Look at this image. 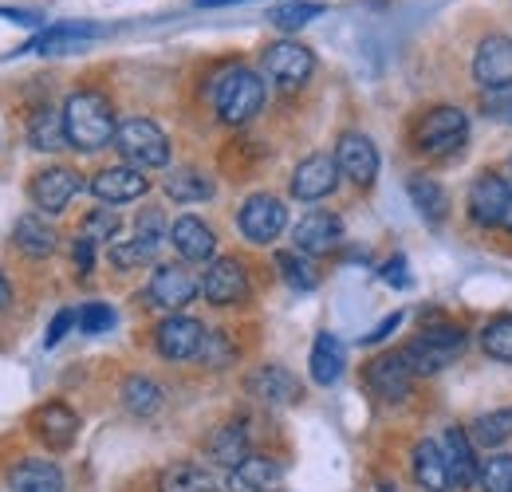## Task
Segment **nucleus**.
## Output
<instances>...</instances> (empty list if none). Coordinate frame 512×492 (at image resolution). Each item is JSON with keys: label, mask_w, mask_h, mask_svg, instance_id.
<instances>
[{"label": "nucleus", "mask_w": 512, "mask_h": 492, "mask_svg": "<svg viewBox=\"0 0 512 492\" xmlns=\"http://www.w3.org/2000/svg\"><path fill=\"white\" fill-rule=\"evenodd\" d=\"M414 481L426 492H449L453 489V473L438 441H418L414 445Z\"/></svg>", "instance_id": "nucleus-23"}, {"label": "nucleus", "mask_w": 512, "mask_h": 492, "mask_svg": "<svg viewBox=\"0 0 512 492\" xmlns=\"http://www.w3.org/2000/svg\"><path fill=\"white\" fill-rule=\"evenodd\" d=\"M343 359H347V355H343V343L323 331L320 339H316V347H312V363H308V367H312V378H316L320 386H331V382L343 374Z\"/></svg>", "instance_id": "nucleus-29"}, {"label": "nucleus", "mask_w": 512, "mask_h": 492, "mask_svg": "<svg viewBox=\"0 0 512 492\" xmlns=\"http://www.w3.org/2000/svg\"><path fill=\"white\" fill-rule=\"evenodd\" d=\"M16 248L28 252V256H48L56 248V229L44 225V217H20L16 221Z\"/></svg>", "instance_id": "nucleus-31"}, {"label": "nucleus", "mask_w": 512, "mask_h": 492, "mask_svg": "<svg viewBox=\"0 0 512 492\" xmlns=\"http://www.w3.org/2000/svg\"><path fill=\"white\" fill-rule=\"evenodd\" d=\"M16 492H64V473L52 461H20L12 469Z\"/></svg>", "instance_id": "nucleus-26"}, {"label": "nucleus", "mask_w": 512, "mask_h": 492, "mask_svg": "<svg viewBox=\"0 0 512 492\" xmlns=\"http://www.w3.org/2000/svg\"><path fill=\"white\" fill-rule=\"evenodd\" d=\"M0 16H4V20H12V24H40V16H36V12H28V8H0Z\"/></svg>", "instance_id": "nucleus-48"}, {"label": "nucleus", "mask_w": 512, "mask_h": 492, "mask_svg": "<svg viewBox=\"0 0 512 492\" xmlns=\"http://www.w3.org/2000/svg\"><path fill=\"white\" fill-rule=\"evenodd\" d=\"M201 292H205V300L217 304V308L241 304V300L249 296V276H245L241 260H233V256L213 260L209 272H205V280H201Z\"/></svg>", "instance_id": "nucleus-9"}, {"label": "nucleus", "mask_w": 512, "mask_h": 492, "mask_svg": "<svg viewBox=\"0 0 512 492\" xmlns=\"http://www.w3.org/2000/svg\"><path fill=\"white\" fill-rule=\"evenodd\" d=\"M75 264H79V272H91L95 268V241L91 237H79L75 241Z\"/></svg>", "instance_id": "nucleus-46"}, {"label": "nucleus", "mask_w": 512, "mask_h": 492, "mask_svg": "<svg viewBox=\"0 0 512 492\" xmlns=\"http://www.w3.org/2000/svg\"><path fill=\"white\" fill-rule=\"evenodd\" d=\"M71 323H75V311H60V315L52 319L48 335H44V347H60V343H64V335L71 331Z\"/></svg>", "instance_id": "nucleus-44"}, {"label": "nucleus", "mask_w": 512, "mask_h": 492, "mask_svg": "<svg viewBox=\"0 0 512 492\" xmlns=\"http://www.w3.org/2000/svg\"><path fill=\"white\" fill-rule=\"evenodd\" d=\"M477 481H481V489L485 492H512V457L509 453H493L489 461H481Z\"/></svg>", "instance_id": "nucleus-40"}, {"label": "nucleus", "mask_w": 512, "mask_h": 492, "mask_svg": "<svg viewBox=\"0 0 512 492\" xmlns=\"http://www.w3.org/2000/svg\"><path fill=\"white\" fill-rule=\"evenodd\" d=\"M276 264H280V272H284V280L292 284V288H300V292H312L316 288V268L304 260V252H276Z\"/></svg>", "instance_id": "nucleus-39"}, {"label": "nucleus", "mask_w": 512, "mask_h": 492, "mask_svg": "<svg viewBox=\"0 0 512 492\" xmlns=\"http://www.w3.org/2000/svg\"><path fill=\"white\" fill-rule=\"evenodd\" d=\"M410 201H414V209L426 217V221H442L446 217V209H449V197H446V189L434 182V178H426V174H414L410 178Z\"/></svg>", "instance_id": "nucleus-28"}, {"label": "nucleus", "mask_w": 512, "mask_h": 492, "mask_svg": "<svg viewBox=\"0 0 512 492\" xmlns=\"http://www.w3.org/2000/svg\"><path fill=\"white\" fill-rule=\"evenodd\" d=\"M170 245L178 248L182 260L201 264V260H209V256L217 252V237H213V229H209L205 221H197V217H178L174 229H170Z\"/></svg>", "instance_id": "nucleus-22"}, {"label": "nucleus", "mask_w": 512, "mask_h": 492, "mask_svg": "<svg viewBox=\"0 0 512 492\" xmlns=\"http://www.w3.org/2000/svg\"><path fill=\"white\" fill-rule=\"evenodd\" d=\"M209 457L233 473V469H237V465L249 457V433H245V426H225V430L213 437Z\"/></svg>", "instance_id": "nucleus-30"}, {"label": "nucleus", "mask_w": 512, "mask_h": 492, "mask_svg": "<svg viewBox=\"0 0 512 492\" xmlns=\"http://www.w3.org/2000/svg\"><path fill=\"white\" fill-rule=\"evenodd\" d=\"M158 489L162 492H217V481H213V473L201 469V465H174V469L162 473Z\"/></svg>", "instance_id": "nucleus-32"}, {"label": "nucleus", "mask_w": 512, "mask_h": 492, "mask_svg": "<svg viewBox=\"0 0 512 492\" xmlns=\"http://www.w3.org/2000/svg\"><path fill=\"white\" fill-rule=\"evenodd\" d=\"M201 8H209V4H229V0H197Z\"/></svg>", "instance_id": "nucleus-50"}, {"label": "nucleus", "mask_w": 512, "mask_h": 492, "mask_svg": "<svg viewBox=\"0 0 512 492\" xmlns=\"http://www.w3.org/2000/svg\"><path fill=\"white\" fill-rule=\"evenodd\" d=\"M398 323H402V311H394V315H386L383 323L371 331V335H363V343H383L390 331H398Z\"/></svg>", "instance_id": "nucleus-47"}, {"label": "nucleus", "mask_w": 512, "mask_h": 492, "mask_svg": "<svg viewBox=\"0 0 512 492\" xmlns=\"http://www.w3.org/2000/svg\"><path fill=\"white\" fill-rule=\"evenodd\" d=\"M249 394L268 406H292V402H300V382L284 367H260L249 378Z\"/></svg>", "instance_id": "nucleus-21"}, {"label": "nucleus", "mask_w": 512, "mask_h": 492, "mask_svg": "<svg viewBox=\"0 0 512 492\" xmlns=\"http://www.w3.org/2000/svg\"><path fill=\"white\" fill-rule=\"evenodd\" d=\"M442 453L449 461V473H453V485H473L481 465L473 457V437L461 430V426H449L446 437H442Z\"/></svg>", "instance_id": "nucleus-25"}, {"label": "nucleus", "mask_w": 512, "mask_h": 492, "mask_svg": "<svg viewBox=\"0 0 512 492\" xmlns=\"http://www.w3.org/2000/svg\"><path fill=\"white\" fill-rule=\"evenodd\" d=\"M473 445H505L512 437V410H493V414H481L473 426H469Z\"/></svg>", "instance_id": "nucleus-36"}, {"label": "nucleus", "mask_w": 512, "mask_h": 492, "mask_svg": "<svg viewBox=\"0 0 512 492\" xmlns=\"http://www.w3.org/2000/svg\"><path fill=\"white\" fill-rule=\"evenodd\" d=\"M327 8L316 4V0H292V4H280V8H272V24L280 28V32H296V28H304V24H312L316 16H323Z\"/></svg>", "instance_id": "nucleus-37"}, {"label": "nucleus", "mask_w": 512, "mask_h": 492, "mask_svg": "<svg viewBox=\"0 0 512 492\" xmlns=\"http://www.w3.org/2000/svg\"><path fill=\"white\" fill-rule=\"evenodd\" d=\"M481 347H485L493 359L512 363V315H497V319L485 323V331H481Z\"/></svg>", "instance_id": "nucleus-38"}, {"label": "nucleus", "mask_w": 512, "mask_h": 492, "mask_svg": "<svg viewBox=\"0 0 512 492\" xmlns=\"http://www.w3.org/2000/svg\"><path fill=\"white\" fill-rule=\"evenodd\" d=\"M469 138V119H465V111H457V107H438V111H430L418 130H414V142H418V150H426V154H449V150H457L461 142Z\"/></svg>", "instance_id": "nucleus-5"}, {"label": "nucleus", "mask_w": 512, "mask_h": 492, "mask_svg": "<svg viewBox=\"0 0 512 492\" xmlns=\"http://www.w3.org/2000/svg\"><path fill=\"white\" fill-rule=\"evenodd\" d=\"M79 174L75 170H64V166H56V170H44V174H36V182H32V201L44 209V213H60L67 209V201L79 193Z\"/></svg>", "instance_id": "nucleus-20"}, {"label": "nucleus", "mask_w": 512, "mask_h": 492, "mask_svg": "<svg viewBox=\"0 0 512 492\" xmlns=\"http://www.w3.org/2000/svg\"><path fill=\"white\" fill-rule=\"evenodd\" d=\"M150 189V182L142 178V170L134 166H111V170H99L91 178V193L107 205H127V201H138L142 193Z\"/></svg>", "instance_id": "nucleus-18"}, {"label": "nucleus", "mask_w": 512, "mask_h": 492, "mask_svg": "<svg viewBox=\"0 0 512 492\" xmlns=\"http://www.w3.org/2000/svg\"><path fill=\"white\" fill-rule=\"evenodd\" d=\"M115 146L134 170H158L170 162V138L150 119H127L115 134Z\"/></svg>", "instance_id": "nucleus-4"}, {"label": "nucleus", "mask_w": 512, "mask_h": 492, "mask_svg": "<svg viewBox=\"0 0 512 492\" xmlns=\"http://www.w3.org/2000/svg\"><path fill=\"white\" fill-rule=\"evenodd\" d=\"M205 347V327L190 319V315H170L162 327H158V351L174 363L182 359H193L197 351Z\"/></svg>", "instance_id": "nucleus-14"}, {"label": "nucleus", "mask_w": 512, "mask_h": 492, "mask_svg": "<svg viewBox=\"0 0 512 492\" xmlns=\"http://www.w3.org/2000/svg\"><path fill=\"white\" fill-rule=\"evenodd\" d=\"M473 75L485 91L512 87V40L509 36H485L477 56H473Z\"/></svg>", "instance_id": "nucleus-12"}, {"label": "nucleus", "mask_w": 512, "mask_h": 492, "mask_svg": "<svg viewBox=\"0 0 512 492\" xmlns=\"http://www.w3.org/2000/svg\"><path fill=\"white\" fill-rule=\"evenodd\" d=\"M213 103H217V115L225 123L233 126L249 123L256 111L264 107V83H260V75L249 71V67H229L217 79V87H213Z\"/></svg>", "instance_id": "nucleus-2"}, {"label": "nucleus", "mask_w": 512, "mask_h": 492, "mask_svg": "<svg viewBox=\"0 0 512 492\" xmlns=\"http://www.w3.org/2000/svg\"><path fill=\"white\" fill-rule=\"evenodd\" d=\"M162 233H166L162 213H142L127 241H115L111 245V264L115 268H138V264L154 260V252L162 245Z\"/></svg>", "instance_id": "nucleus-7"}, {"label": "nucleus", "mask_w": 512, "mask_h": 492, "mask_svg": "<svg viewBox=\"0 0 512 492\" xmlns=\"http://www.w3.org/2000/svg\"><path fill=\"white\" fill-rule=\"evenodd\" d=\"M512 189L501 174H481L473 189H469V217L485 229L493 225H505V213H509Z\"/></svg>", "instance_id": "nucleus-11"}, {"label": "nucleus", "mask_w": 512, "mask_h": 492, "mask_svg": "<svg viewBox=\"0 0 512 492\" xmlns=\"http://www.w3.org/2000/svg\"><path fill=\"white\" fill-rule=\"evenodd\" d=\"M166 193L174 201H182V205H193V201H209L213 197V182L205 174H197V170H174L166 178Z\"/></svg>", "instance_id": "nucleus-34"}, {"label": "nucleus", "mask_w": 512, "mask_h": 492, "mask_svg": "<svg viewBox=\"0 0 512 492\" xmlns=\"http://www.w3.org/2000/svg\"><path fill=\"white\" fill-rule=\"evenodd\" d=\"M375 492H394V489H390V485H379V489H375Z\"/></svg>", "instance_id": "nucleus-52"}, {"label": "nucleus", "mask_w": 512, "mask_h": 492, "mask_svg": "<svg viewBox=\"0 0 512 492\" xmlns=\"http://www.w3.org/2000/svg\"><path fill=\"white\" fill-rule=\"evenodd\" d=\"M367 386L386 398V402H398V398H406L410 394V386H414V370L406 363V355H379L371 367H367Z\"/></svg>", "instance_id": "nucleus-17"}, {"label": "nucleus", "mask_w": 512, "mask_h": 492, "mask_svg": "<svg viewBox=\"0 0 512 492\" xmlns=\"http://www.w3.org/2000/svg\"><path fill=\"white\" fill-rule=\"evenodd\" d=\"M123 406H127L130 414H138V418L158 414V406H162L158 382H150V378H142V374L127 378V382H123Z\"/></svg>", "instance_id": "nucleus-33"}, {"label": "nucleus", "mask_w": 512, "mask_h": 492, "mask_svg": "<svg viewBox=\"0 0 512 492\" xmlns=\"http://www.w3.org/2000/svg\"><path fill=\"white\" fill-rule=\"evenodd\" d=\"M64 126H67V142L75 150H99V146H107L119 134L115 111H111V103L99 91L71 95L64 107Z\"/></svg>", "instance_id": "nucleus-1"}, {"label": "nucleus", "mask_w": 512, "mask_h": 492, "mask_svg": "<svg viewBox=\"0 0 512 492\" xmlns=\"http://www.w3.org/2000/svg\"><path fill=\"white\" fill-rule=\"evenodd\" d=\"M465 331L457 327V323H430L402 355H406V363L414 374H438L442 367H449L461 351H465Z\"/></svg>", "instance_id": "nucleus-3"}, {"label": "nucleus", "mask_w": 512, "mask_h": 492, "mask_svg": "<svg viewBox=\"0 0 512 492\" xmlns=\"http://www.w3.org/2000/svg\"><path fill=\"white\" fill-rule=\"evenodd\" d=\"M12 304V284L4 280V272H0V308H8Z\"/></svg>", "instance_id": "nucleus-49"}, {"label": "nucleus", "mask_w": 512, "mask_h": 492, "mask_svg": "<svg viewBox=\"0 0 512 492\" xmlns=\"http://www.w3.org/2000/svg\"><path fill=\"white\" fill-rule=\"evenodd\" d=\"M75 323L83 327V335H103L115 327V311L107 304H83V311L75 315Z\"/></svg>", "instance_id": "nucleus-42"}, {"label": "nucleus", "mask_w": 512, "mask_h": 492, "mask_svg": "<svg viewBox=\"0 0 512 492\" xmlns=\"http://www.w3.org/2000/svg\"><path fill=\"white\" fill-rule=\"evenodd\" d=\"M241 233L253 241V245H268L280 237V229L288 225V209L280 197L272 193H253L245 205H241V217H237Z\"/></svg>", "instance_id": "nucleus-6"}, {"label": "nucleus", "mask_w": 512, "mask_h": 492, "mask_svg": "<svg viewBox=\"0 0 512 492\" xmlns=\"http://www.w3.org/2000/svg\"><path fill=\"white\" fill-rule=\"evenodd\" d=\"M339 182V162L335 158H327V154H312V158H304L300 166H296V174H292V197H300V201H320L327 197L331 189Z\"/></svg>", "instance_id": "nucleus-16"}, {"label": "nucleus", "mask_w": 512, "mask_h": 492, "mask_svg": "<svg viewBox=\"0 0 512 492\" xmlns=\"http://www.w3.org/2000/svg\"><path fill=\"white\" fill-rule=\"evenodd\" d=\"M383 280H386V284H394V288H410V276H406V260H402V256L386 260V264H383Z\"/></svg>", "instance_id": "nucleus-45"}, {"label": "nucleus", "mask_w": 512, "mask_h": 492, "mask_svg": "<svg viewBox=\"0 0 512 492\" xmlns=\"http://www.w3.org/2000/svg\"><path fill=\"white\" fill-rule=\"evenodd\" d=\"M292 241H296V252H304V256H327V252H335L339 241H343V225H339L335 213L312 209V213L296 225Z\"/></svg>", "instance_id": "nucleus-13"}, {"label": "nucleus", "mask_w": 512, "mask_h": 492, "mask_svg": "<svg viewBox=\"0 0 512 492\" xmlns=\"http://www.w3.org/2000/svg\"><path fill=\"white\" fill-rule=\"evenodd\" d=\"M99 36H107V28H99V24H52V28H44L40 36H36V44H28V48H20V52H44V56H64V52H75L79 44H87V40H99Z\"/></svg>", "instance_id": "nucleus-19"}, {"label": "nucleus", "mask_w": 512, "mask_h": 492, "mask_svg": "<svg viewBox=\"0 0 512 492\" xmlns=\"http://www.w3.org/2000/svg\"><path fill=\"white\" fill-rule=\"evenodd\" d=\"M264 71L280 87H300L316 71V56L296 40H280V44L264 48Z\"/></svg>", "instance_id": "nucleus-8"}, {"label": "nucleus", "mask_w": 512, "mask_h": 492, "mask_svg": "<svg viewBox=\"0 0 512 492\" xmlns=\"http://www.w3.org/2000/svg\"><path fill=\"white\" fill-rule=\"evenodd\" d=\"M335 162H339V174L351 178L355 185H371L375 174H379V150H375V142H371L367 134H359V130H347V134L339 138Z\"/></svg>", "instance_id": "nucleus-10"}, {"label": "nucleus", "mask_w": 512, "mask_h": 492, "mask_svg": "<svg viewBox=\"0 0 512 492\" xmlns=\"http://www.w3.org/2000/svg\"><path fill=\"white\" fill-rule=\"evenodd\" d=\"M284 473L272 457H245L229 473V492H280Z\"/></svg>", "instance_id": "nucleus-24"}, {"label": "nucleus", "mask_w": 512, "mask_h": 492, "mask_svg": "<svg viewBox=\"0 0 512 492\" xmlns=\"http://www.w3.org/2000/svg\"><path fill=\"white\" fill-rule=\"evenodd\" d=\"M505 229L512 233V201H509V213H505Z\"/></svg>", "instance_id": "nucleus-51"}, {"label": "nucleus", "mask_w": 512, "mask_h": 492, "mask_svg": "<svg viewBox=\"0 0 512 492\" xmlns=\"http://www.w3.org/2000/svg\"><path fill=\"white\" fill-rule=\"evenodd\" d=\"M481 111L497 123H512V87H497L481 95Z\"/></svg>", "instance_id": "nucleus-43"}, {"label": "nucleus", "mask_w": 512, "mask_h": 492, "mask_svg": "<svg viewBox=\"0 0 512 492\" xmlns=\"http://www.w3.org/2000/svg\"><path fill=\"white\" fill-rule=\"evenodd\" d=\"M115 233H119V213H115V209H95V213L83 221V237H91L95 245H99V241H115Z\"/></svg>", "instance_id": "nucleus-41"}, {"label": "nucleus", "mask_w": 512, "mask_h": 492, "mask_svg": "<svg viewBox=\"0 0 512 492\" xmlns=\"http://www.w3.org/2000/svg\"><path fill=\"white\" fill-rule=\"evenodd\" d=\"M146 292H150V300H154L158 308L178 311L197 296V280H193L182 264H162V268L150 276V288H146Z\"/></svg>", "instance_id": "nucleus-15"}, {"label": "nucleus", "mask_w": 512, "mask_h": 492, "mask_svg": "<svg viewBox=\"0 0 512 492\" xmlns=\"http://www.w3.org/2000/svg\"><path fill=\"white\" fill-rule=\"evenodd\" d=\"M28 138H32L36 150H64L67 146L64 115H56V111H40V115L32 119V126H28Z\"/></svg>", "instance_id": "nucleus-35"}, {"label": "nucleus", "mask_w": 512, "mask_h": 492, "mask_svg": "<svg viewBox=\"0 0 512 492\" xmlns=\"http://www.w3.org/2000/svg\"><path fill=\"white\" fill-rule=\"evenodd\" d=\"M75 430H79V418L60 406V402H52V406H44L40 414H36V433L52 445V449H67L71 441H75Z\"/></svg>", "instance_id": "nucleus-27"}]
</instances>
